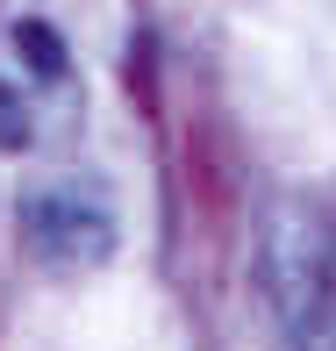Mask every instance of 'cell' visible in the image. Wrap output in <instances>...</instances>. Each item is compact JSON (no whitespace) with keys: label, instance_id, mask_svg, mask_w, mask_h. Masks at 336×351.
<instances>
[{"label":"cell","instance_id":"obj_1","mask_svg":"<svg viewBox=\"0 0 336 351\" xmlns=\"http://www.w3.org/2000/svg\"><path fill=\"white\" fill-rule=\"evenodd\" d=\"M265 294L279 308L294 351H336V244L315 215H265Z\"/></svg>","mask_w":336,"mask_h":351},{"label":"cell","instance_id":"obj_2","mask_svg":"<svg viewBox=\"0 0 336 351\" xmlns=\"http://www.w3.org/2000/svg\"><path fill=\"white\" fill-rule=\"evenodd\" d=\"M22 230H29V251H36L51 273H86V265H107L115 258V208H107L101 186L86 180H57V186H36L22 201Z\"/></svg>","mask_w":336,"mask_h":351},{"label":"cell","instance_id":"obj_3","mask_svg":"<svg viewBox=\"0 0 336 351\" xmlns=\"http://www.w3.org/2000/svg\"><path fill=\"white\" fill-rule=\"evenodd\" d=\"M14 43H22V58H29L36 79H65V43H57L51 22H14Z\"/></svg>","mask_w":336,"mask_h":351},{"label":"cell","instance_id":"obj_4","mask_svg":"<svg viewBox=\"0 0 336 351\" xmlns=\"http://www.w3.org/2000/svg\"><path fill=\"white\" fill-rule=\"evenodd\" d=\"M29 143V101L0 79V151H22Z\"/></svg>","mask_w":336,"mask_h":351}]
</instances>
